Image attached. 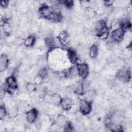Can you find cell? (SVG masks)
<instances>
[{"label":"cell","mask_w":132,"mask_h":132,"mask_svg":"<svg viewBox=\"0 0 132 132\" xmlns=\"http://www.w3.org/2000/svg\"><path fill=\"white\" fill-rule=\"evenodd\" d=\"M38 12L41 17L54 22H59L63 19L62 13L59 9L45 4H43L39 7Z\"/></svg>","instance_id":"obj_1"},{"label":"cell","mask_w":132,"mask_h":132,"mask_svg":"<svg viewBox=\"0 0 132 132\" xmlns=\"http://www.w3.org/2000/svg\"><path fill=\"white\" fill-rule=\"evenodd\" d=\"M5 89L6 92L10 94L13 93L18 88V84L16 78L14 74H12L7 77L5 79Z\"/></svg>","instance_id":"obj_2"},{"label":"cell","mask_w":132,"mask_h":132,"mask_svg":"<svg viewBox=\"0 0 132 132\" xmlns=\"http://www.w3.org/2000/svg\"><path fill=\"white\" fill-rule=\"evenodd\" d=\"M116 77L123 83H128L131 79V71L128 68H122L117 72Z\"/></svg>","instance_id":"obj_3"},{"label":"cell","mask_w":132,"mask_h":132,"mask_svg":"<svg viewBox=\"0 0 132 132\" xmlns=\"http://www.w3.org/2000/svg\"><path fill=\"white\" fill-rule=\"evenodd\" d=\"M79 110L83 115L89 114L92 110L91 102L85 99L81 100L79 103Z\"/></svg>","instance_id":"obj_4"},{"label":"cell","mask_w":132,"mask_h":132,"mask_svg":"<svg viewBox=\"0 0 132 132\" xmlns=\"http://www.w3.org/2000/svg\"><path fill=\"white\" fill-rule=\"evenodd\" d=\"M94 29L96 36L103 33L109 32V29L107 26V23L104 20H100L98 21L95 24Z\"/></svg>","instance_id":"obj_5"},{"label":"cell","mask_w":132,"mask_h":132,"mask_svg":"<svg viewBox=\"0 0 132 132\" xmlns=\"http://www.w3.org/2000/svg\"><path fill=\"white\" fill-rule=\"evenodd\" d=\"M76 68L78 75L82 78H86L89 74V67L85 62H77Z\"/></svg>","instance_id":"obj_6"},{"label":"cell","mask_w":132,"mask_h":132,"mask_svg":"<svg viewBox=\"0 0 132 132\" xmlns=\"http://www.w3.org/2000/svg\"><path fill=\"white\" fill-rule=\"evenodd\" d=\"M125 31L119 27L114 29L111 34L112 40L116 42L119 43L122 41L124 38Z\"/></svg>","instance_id":"obj_7"},{"label":"cell","mask_w":132,"mask_h":132,"mask_svg":"<svg viewBox=\"0 0 132 132\" xmlns=\"http://www.w3.org/2000/svg\"><path fill=\"white\" fill-rule=\"evenodd\" d=\"M38 116V111L35 108L30 109L25 113L26 121L29 123H33L36 122L37 120Z\"/></svg>","instance_id":"obj_8"},{"label":"cell","mask_w":132,"mask_h":132,"mask_svg":"<svg viewBox=\"0 0 132 132\" xmlns=\"http://www.w3.org/2000/svg\"><path fill=\"white\" fill-rule=\"evenodd\" d=\"M57 39L60 45L65 46L70 42V37L68 32L66 30H62L58 34Z\"/></svg>","instance_id":"obj_9"},{"label":"cell","mask_w":132,"mask_h":132,"mask_svg":"<svg viewBox=\"0 0 132 132\" xmlns=\"http://www.w3.org/2000/svg\"><path fill=\"white\" fill-rule=\"evenodd\" d=\"M60 105L64 110L69 111L73 107V102L72 100L69 97L64 96L61 99Z\"/></svg>","instance_id":"obj_10"},{"label":"cell","mask_w":132,"mask_h":132,"mask_svg":"<svg viewBox=\"0 0 132 132\" xmlns=\"http://www.w3.org/2000/svg\"><path fill=\"white\" fill-rule=\"evenodd\" d=\"M2 29L5 35L9 36L11 34L12 28L8 19L5 18L2 21Z\"/></svg>","instance_id":"obj_11"},{"label":"cell","mask_w":132,"mask_h":132,"mask_svg":"<svg viewBox=\"0 0 132 132\" xmlns=\"http://www.w3.org/2000/svg\"><path fill=\"white\" fill-rule=\"evenodd\" d=\"M67 56L70 62L72 64H76L78 61V57L77 54L73 49L68 48L67 49Z\"/></svg>","instance_id":"obj_12"},{"label":"cell","mask_w":132,"mask_h":132,"mask_svg":"<svg viewBox=\"0 0 132 132\" xmlns=\"http://www.w3.org/2000/svg\"><path fill=\"white\" fill-rule=\"evenodd\" d=\"M9 58L6 54H2L0 57V71L3 72L8 67L9 64Z\"/></svg>","instance_id":"obj_13"},{"label":"cell","mask_w":132,"mask_h":132,"mask_svg":"<svg viewBox=\"0 0 132 132\" xmlns=\"http://www.w3.org/2000/svg\"><path fill=\"white\" fill-rule=\"evenodd\" d=\"M68 122L67 118L63 114L58 115L55 121V124L59 127H63Z\"/></svg>","instance_id":"obj_14"},{"label":"cell","mask_w":132,"mask_h":132,"mask_svg":"<svg viewBox=\"0 0 132 132\" xmlns=\"http://www.w3.org/2000/svg\"><path fill=\"white\" fill-rule=\"evenodd\" d=\"M48 98L51 103H52L55 106H59L60 105L62 97L58 93H53L50 95Z\"/></svg>","instance_id":"obj_15"},{"label":"cell","mask_w":132,"mask_h":132,"mask_svg":"<svg viewBox=\"0 0 132 132\" xmlns=\"http://www.w3.org/2000/svg\"><path fill=\"white\" fill-rule=\"evenodd\" d=\"M36 41V37L34 35H29L24 40V45L26 47H30L34 45Z\"/></svg>","instance_id":"obj_16"},{"label":"cell","mask_w":132,"mask_h":132,"mask_svg":"<svg viewBox=\"0 0 132 132\" xmlns=\"http://www.w3.org/2000/svg\"><path fill=\"white\" fill-rule=\"evenodd\" d=\"M45 44L48 50H53L57 46L56 40L51 36L45 38Z\"/></svg>","instance_id":"obj_17"},{"label":"cell","mask_w":132,"mask_h":132,"mask_svg":"<svg viewBox=\"0 0 132 132\" xmlns=\"http://www.w3.org/2000/svg\"><path fill=\"white\" fill-rule=\"evenodd\" d=\"M89 56L91 59H95L98 56V48L97 45L93 44L91 45L89 49Z\"/></svg>","instance_id":"obj_18"},{"label":"cell","mask_w":132,"mask_h":132,"mask_svg":"<svg viewBox=\"0 0 132 132\" xmlns=\"http://www.w3.org/2000/svg\"><path fill=\"white\" fill-rule=\"evenodd\" d=\"M84 95H85V97L86 98L85 100L92 102V101L95 97L96 93L94 90L90 89V90H88L87 91H85Z\"/></svg>","instance_id":"obj_19"},{"label":"cell","mask_w":132,"mask_h":132,"mask_svg":"<svg viewBox=\"0 0 132 132\" xmlns=\"http://www.w3.org/2000/svg\"><path fill=\"white\" fill-rule=\"evenodd\" d=\"M19 112V110L18 107L13 106L9 108L8 112V114L10 118H14L18 115Z\"/></svg>","instance_id":"obj_20"},{"label":"cell","mask_w":132,"mask_h":132,"mask_svg":"<svg viewBox=\"0 0 132 132\" xmlns=\"http://www.w3.org/2000/svg\"><path fill=\"white\" fill-rule=\"evenodd\" d=\"M36 86L37 85L34 82H28L25 85L26 90L29 93H32L37 91V87H36Z\"/></svg>","instance_id":"obj_21"},{"label":"cell","mask_w":132,"mask_h":132,"mask_svg":"<svg viewBox=\"0 0 132 132\" xmlns=\"http://www.w3.org/2000/svg\"><path fill=\"white\" fill-rule=\"evenodd\" d=\"M67 74H68V77H71V78L75 77L77 75H78L76 66L75 67H72L71 68H70L69 70L67 71Z\"/></svg>","instance_id":"obj_22"},{"label":"cell","mask_w":132,"mask_h":132,"mask_svg":"<svg viewBox=\"0 0 132 132\" xmlns=\"http://www.w3.org/2000/svg\"><path fill=\"white\" fill-rule=\"evenodd\" d=\"M7 111L6 107L4 104H1L0 106V119L3 120L4 119L7 115Z\"/></svg>","instance_id":"obj_23"},{"label":"cell","mask_w":132,"mask_h":132,"mask_svg":"<svg viewBox=\"0 0 132 132\" xmlns=\"http://www.w3.org/2000/svg\"><path fill=\"white\" fill-rule=\"evenodd\" d=\"M60 4H62L65 8L67 9H71L74 5V1H59Z\"/></svg>","instance_id":"obj_24"},{"label":"cell","mask_w":132,"mask_h":132,"mask_svg":"<svg viewBox=\"0 0 132 132\" xmlns=\"http://www.w3.org/2000/svg\"><path fill=\"white\" fill-rule=\"evenodd\" d=\"M38 74L40 75L44 79H45V78H46L47 77L48 74V69L46 67H42L39 71Z\"/></svg>","instance_id":"obj_25"},{"label":"cell","mask_w":132,"mask_h":132,"mask_svg":"<svg viewBox=\"0 0 132 132\" xmlns=\"http://www.w3.org/2000/svg\"><path fill=\"white\" fill-rule=\"evenodd\" d=\"M44 79L39 74H37L34 78V82L36 85H40Z\"/></svg>","instance_id":"obj_26"},{"label":"cell","mask_w":132,"mask_h":132,"mask_svg":"<svg viewBox=\"0 0 132 132\" xmlns=\"http://www.w3.org/2000/svg\"><path fill=\"white\" fill-rule=\"evenodd\" d=\"M80 5L85 8H89L91 6V2L89 1H81L79 2Z\"/></svg>","instance_id":"obj_27"},{"label":"cell","mask_w":132,"mask_h":132,"mask_svg":"<svg viewBox=\"0 0 132 132\" xmlns=\"http://www.w3.org/2000/svg\"><path fill=\"white\" fill-rule=\"evenodd\" d=\"M63 128H64V131H72L73 130L74 127L71 123L68 122L67 123V124L63 127Z\"/></svg>","instance_id":"obj_28"},{"label":"cell","mask_w":132,"mask_h":132,"mask_svg":"<svg viewBox=\"0 0 132 132\" xmlns=\"http://www.w3.org/2000/svg\"><path fill=\"white\" fill-rule=\"evenodd\" d=\"M114 3L113 1H104L103 4L106 7H111Z\"/></svg>","instance_id":"obj_29"},{"label":"cell","mask_w":132,"mask_h":132,"mask_svg":"<svg viewBox=\"0 0 132 132\" xmlns=\"http://www.w3.org/2000/svg\"><path fill=\"white\" fill-rule=\"evenodd\" d=\"M9 4L8 1H2L1 2V7L3 8H6L8 7Z\"/></svg>","instance_id":"obj_30"},{"label":"cell","mask_w":132,"mask_h":132,"mask_svg":"<svg viewBox=\"0 0 132 132\" xmlns=\"http://www.w3.org/2000/svg\"><path fill=\"white\" fill-rule=\"evenodd\" d=\"M6 90L4 88H2L1 89V90H0V98L1 100L3 99L5 96V94H6Z\"/></svg>","instance_id":"obj_31"}]
</instances>
